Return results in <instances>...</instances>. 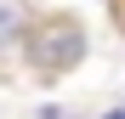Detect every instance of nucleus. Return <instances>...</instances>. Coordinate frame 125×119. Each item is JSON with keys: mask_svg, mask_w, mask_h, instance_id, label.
Masks as SVG:
<instances>
[{"mask_svg": "<svg viewBox=\"0 0 125 119\" xmlns=\"http://www.w3.org/2000/svg\"><path fill=\"white\" fill-rule=\"evenodd\" d=\"M102 119H125V108H114V113H102Z\"/></svg>", "mask_w": 125, "mask_h": 119, "instance_id": "3", "label": "nucleus"}, {"mask_svg": "<svg viewBox=\"0 0 125 119\" xmlns=\"http://www.w3.org/2000/svg\"><path fill=\"white\" fill-rule=\"evenodd\" d=\"M23 34H29V17H23V0H0V51L23 46Z\"/></svg>", "mask_w": 125, "mask_h": 119, "instance_id": "2", "label": "nucleus"}, {"mask_svg": "<svg viewBox=\"0 0 125 119\" xmlns=\"http://www.w3.org/2000/svg\"><path fill=\"white\" fill-rule=\"evenodd\" d=\"M23 57L40 79H62L85 63V28L80 17H40V23L23 34Z\"/></svg>", "mask_w": 125, "mask_h": 119, "instance_id": "1", "label": "nucleus"}]
</instances>
